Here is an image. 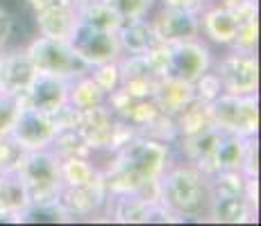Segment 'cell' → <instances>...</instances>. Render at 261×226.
Wrapping results in <instances>:
<instances>
[{"mask_svg": "<svg viewBox=\"0 0 261 226\" xmlns=\"http://www.w3.org/2000/svg\"><path fill=\"white\" fill-rule=\"evenodd\" d=\"M105 5L116 14L120 23H129L150 18V14L157 9L159 0H105Z\"/></svg>", "mask_w": 261, "mask_h": 226, "instance_id": "cell-24", "label": "cell"}, {"mask_svg": "<svg viewBox=\"0 0 261 226\" xmlns=\"http://www.w3.org/2000/svg\"><path fill=\"white\" fill-rule=\"evenodd\" d=\"M154 100H157L162 113L175 115V113H179L184 107H189V104L195 100L193 84L182 82V79H177V77H168V75H164V77L159 79L157 88H154Z\"/></svg>", "mask_w": 261, "mask_h": 226, "instance_id": "cell-20", "label": "cell"}, {"mask_svg": "<svg viewBox=\"0 0 261 226\" xmlns=\"http://www.w3.org/2000/svg\"><path fill=\"white\" fill-rule=\"evenodd\" d=\"M204 219L218 224H250L257 222V206L237 190L209 188V204Z\"/></svg>", "mask_w": 261, "mask_h": 226, "instance_id": "cell-11", "label": "cell"}, {"mask_svg": "<svg viewBox=\"0 0 261 226\" xmlns=\"http://www.w3.org/2000/svg\"><path fill=\"white\" fill-rule=\"evenodd\" d=\"M150 25H152L159 43H177L187 41V39H198L200 9L157 5V9L150 14Z\"/></svg>", "mask_w": 261, "mask_h": 226, "instance_id": "cell-9", "label": "cell"}, {"mask_svg": "<svg viewBox=\"0 0 261 226\" xmlns=\"http://www.w3.org/2000/svg\"><path fill=\"white\" fill-rule=\"evenodd\" d=\"M107 102V93L98 86V82L91 77V73H84L68 82V104L77 111L95 109Z\"/></svg>", "mask_w": 261, "mask_h": 226, "instance_id": "cell-22", "label": "cell"}, {"mask_svg": "<svg viewBox=\"0 0 261 226\" xmlns=\"http://www.w3.org/2000/svg\"><path fill=\"white\" fill-rule=\"evenodd\" d=\"M23 104L48 115H55L68 104V79L37 73L34 82L23 93Z\"/></svg>", "mask_w": 261, "mask_h": 226, "instance_id": "cell-15", "label": "cell"}, {"mask_svg": "<svg viewBox=\"0 0 261 226\" xmlns=\"http://www.w3.org/2000/svg\"><path fill=\"white\" fill-rule=\"evenodd\" d=\"M3 50H5V48H3ZM3 50H0V52H3Z\"/></svg>", "mask_w": 261, "mask_h": 226, "instance_id": "cell-31", "label": "cell"}, {"mask_svg": "<svg viewBox=\"0 0 261 226\" xmlns=\"http://www.w3.org/2000/svg\"><path fill=\"white\" fill-rule=\"evenodd\" d=\"M25 149L12 136H0V172H16Z\"/></svg>", "mask_w": 261, "mask_h": 226, "instance_id": "cell-26", "label": "cell"}, {"mask_svg": "<svg viewBox=\"0 0 261 226\" xmlns=\"http://www.w3.org/2000/svg\"><path fill=\"white\" fill-rule=\"evenodd\" d=\"M157 202L175 217L204 219L209 204V177L189 160H175L162 172L157 181Z\"/></svg>", "mask_w": 261, "mask_h": 226, "instance_id": "cell-2", "label": "cell"}, {"mask_svg": "<svg viewBox=\"0 0 261 226\" xmlns=\"http://www.w3.org/2000/svg\"><path fill=\"white\" fill-rule=\"evenodd\" d=\"M14 29H16V14H12L7 7L0 5V50L12 45Z\"/></svg>", "mask_w": 261, "mask_h": 226, "instance_id": "cell-29", "label": "cell"}, {"mask_svg": "<svg viewBox=\"0 0 261 226\" xmlns=\"http://www.w3.org/2000/svg\"><path fill=\"white\" fill-rule=\"evenodd\" d=\"M32 16H34L37 34L53 37V39H66L71 34V29L75 27V23H77V7L66 3V5L43 9V12H37Z\"/></svg>", "mask_w": 261, "mask_h": 226, "instance_id": "cell-18", "label": "cell"}, {"mask_svg": "<svg viewBox=\"0 0 261 226\" xmlns=\"http://www.w3.org/2000/svg\"><path fill=\"white\" fill-rule=\"evenodd\" d=\"M193 93H195V100L207 102V104H212L214 100L223 93V86H220V82H218V77H216L214 70H209V73H204L202 77L195 79L193 82Z\"/></svg>", "mask_w": 261, "mask_h": 226, "instance_id": "cell-28", "label": "cell"}, {"mask_svg": "<svg viewBox=\"0 0 261 226\" xmlns=\"http://www.w3.org/2000/svg\"><path fill=\"white\" fill-rule=\"evenodd\" d=\"M59 177L64 188H87L105 183L102 172L89 156H64L59 158Z\"/></svg>", "mask_w": 261, "mask_h": 226, "instance_id": "cell-19", "label": "cell"}, {"mask_svg": "<svg viewBox=\"0 0 261 226\" xmlns=\"http://www.w3.org/2000/svg\"><path fill=\"white\" fill-rule=\"evenodd\" d=\"M175 127H177V138L204 132V129L214 127V115H212V104L193 100L189 107H184L179 113L173 115Z\"/></svg>", "mask_w": 261, "mask_h": 226, "instance_id": "cell-23", "label": "cell"}, {"mask_svg": "<svg viewBox=\"0 0 261 226\" xmlns=\"http://www.w3.org/2000/svg\"><path fill=\"white\" fill-rule=\"evenodd\" d=\"M66 41L89 68L100 66V63L118 61L123 57L116 29H105L98 27V25L80 21V18L75 23V27L71 29V34L66 37Z\"/></svg>", "mask_w": 261, "mask_h": 226, "instance_id": "cell-8", "label": "cell"}, {"mask_svg": "<svg viewBox=\"0 0 261 226\" xmlns=\"http://www.w3.org/2000/svg\"><path fill=\"white\" fill-rule=\"evenodd\" d=\"M148 59L157 73L177 77L182 82L193 84L198 77L209 73L214 66L216 50L204 39H187L177 43H157L148 52Z\"/></svg>", "mask_w": 261, "mask_h": 226, "instance_id": "cell-3", "label": "cell"}, {"mask_svg": "<svg viewBox=\"0 0 261 226\" xmlns=\"http://www.w3.org/2000/svg\"><path fill=\"white\" fill-rule=\"evenodd\" d=\"M120 88L132 95H154L162 75L152 66L148 54H123L118 59Z\"/></svg>", "mask_w": 261, "mask_h": 226, "instance_id": "cell-16", "label": "cell"}, {"mask_svg": "<svg viewBox=\"0 0 261 226\" xmlns=\"http://www.w3.org/2000/svg\"><path fill=\"white\" fill-rule=\"evenodd\" d=\"M250 140L252 138H243V136L223 132L218 143H216L214 152L209 154V158L204 160L202 165H198V168L202 170L207 177H212L216 172H223V170H241Z\"/></svg>", "mask_w": 261, "mask_h": 226, "instance_id": "cell-17", "label": "cell"}, {"mask_svg": "<svg viewBox=\"0 0 261 226\" xmlns=\"http://www.w3.org/2000/svg\"><path fill=\"white\" fill-rule=\"evenodd\" d=\"M212 115L220 132L254 138L259 132V98L220 93L212 102Z\"/></svg>", "mask_w": 261, "mask_h": 226, "instance_id": "cell-7", "label": "cell"}, {"mask_svg": "<svg viewBox=\"0 0 261 226\" xmlns=\"http://www.w3.org/2000/svg\"><path fill=\"white\" fill-rule=\"evenodd\" d=\"M212 70L223 86V93L259 95V61L254 50H218Z\"/></svg>", "mask_w": 261, "mask_h": 226, "instance_id": "cell-6", "label": "cell"}, {"mask_svg": "<svg viewBox=\"0 0 261 226\" xmlns=\"http://www.w3.org/2000/svg\"><path fill=\"white\" fill-rule=\"evenodd\" d=\"M30 61L34 63L37 73L53 75L62 79H75L80 75L89 73V66L75 54L66 39H53L43 34H34L28 43H23Z\"/></svg>", "mask_w": 261, "mask_h": 226, "instance_id": "cell-5", "label": "cell"}, {"mask_svg": "<svg viewBox=\"0 0 261 226\" xmlns=\"http://www.w3.org/2000/svg\"><path fill=\"white\" fill-rule=\"evenodd\" d=\"M9 136L21 145L25 152L48 149L50 145H53L55 136H57V124H55L53 115L37 111V109L23 104V109H21V113H18Z\"/></svg>", "mask_w": 261, "mask_h": 226, "instance_id": "cell-10", "label": "cell"}, {"mask_svg": "<svg viewBox=\"0 0 261 226\" xmlns=\"http://www.w3.org/2000/svg\"><path fill=\"white\" fill-rule=\"evenodd\" d=\"M91 77L98 82V86L105 90V93H114L120 86V68L118 61H109V63H100V66L89 68Z\"/></svg>", "mask_w": 261, "mask_h": 226, "instance_id": "cell-27", "label": "cell"}, {"mask_svg": "<svg viewBox=\"0 0 261 226\" xmlns=\"http://www.w3.org/2000/svg\"><path fill=\"white\" fill-rule=\"evenodd\" d=\"M34 77H37V68L30 61L23 45L12 43L0 52V93L23 98Z\"/></svg>", "mask_w": 261, "mask_h": 226, "instance_id": "cell-14", "label": "cell"}, {"mask_svg": "<svg viewBox=\"0 0 261 226\" xmlns=\"http://www.w3.org/2000/svg\"><path fill=\"white\" fill-rule=\"evenodd\" d=\"M239 16L220 3H209L200 9V39H204L214 50L232 48L239 34Z\"/></svg>", "mask_w": 261, "mask_h": 226, "instance_id": "cell-13", "label": "cell"}, {"mask_svg": "<svg viewBox=\"0 0 261 226\" xmlns=\"http://www.w3.org/2000/svg\"><path fill=\"white\" fill-rule=\"evenodd\" d=\"M107 163H100V172L107 195H141L157 192L162 172L173 163V145L137 134L129 143L112 154H105Z\"/></svg>", "mask_w": 261, "mask_h": 226, "instance_id": "cell-1", "label": "cell"}, {"mask_svg": "<svg viewBox=\"0 0 261 226\" xmlns=\"http://www.w3.org/2000/svg\"><path fill=\"white\" fill-rule=\"evenodd\" d=\"M116 37L123 54H148L159 43L152 25H150V18L120 23L116 27Z\"/></svg>", "mask_w": 261, "mask_h": 226, "instance_id": "cell-21", "label": "cell"}, {"mask_svg": "<svg viewBox=\"0 0 261 226\" xmlns=\"http://www.w3.org/2000/svg\"><path fill=\"white\" fill-rule=\"evenodd\" d=\"M23 109V98L0 93V136H7Z\"/></svg>", "mask_w": 261, "mask_h": 226, "instance_id": "cell-25", "label": "cell"}, {"mask_svg": "<svg viewBox=\"0 0 261 226\" xmlns=\"http://www.w3.org/2000/svg\"><path fill=\"white\" fill-rule=\"evenodd\" d=\"M214 3V0H159V5H168V7H189V9H202L204 5Z\"/></svg>", "mask_w": 261, "mask_h": 226, "instance_id": "cell-30", "label": "cell"}, {"mask_svg": "<svg viewBox=\"0 0 261 226\" xmlns=\"http://www.w3.org/2000/svg\"><path fill=\"white\" fill-rule=\"evenodd\" d=\"M30 192L32 206H53L57 204L59 190H62V177H59V156L55 149H34L25 152L16 168Z\"/></svg>", "mask_w": 261, "mask_h": 226, "instance_id": "cell-4", "label": "cell"}, {"mask_svg": "<svg viewBox=\"0 0 261 226\" xmlns=\"http://www.w3.org/2000/svg\"><path fill=\"white\" fill-rule=\"evenodd\" d=\"M105 104H107L109 111L116 115L118 120H123V122L132 124L134 129H139V134L162 113L154 95H132L120 86L114 93L107 95V102Z\"/></svg>", "mask_w": 261, "mask_h": 226, "instance_id": "cell-12", "label": "cell"}]
</instances>
